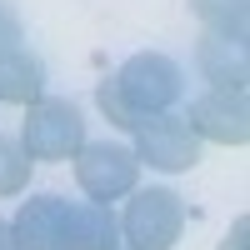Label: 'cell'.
Listing matches in <instances>:
<instances>
[{"label": "cell", "mask_w": 250, "mask_h": 250, "mask_svg": "<svg viewBox=\"0 0 250 250\" xmlns=\"http://www.w3.org/2000/svg\"><path fill=\"white\" fill-rule=\"evenodd\" d=\"M190 15L200 20L205 30H240L245 35V15H250V0H185Z\"/></svg>", "instance_id": "obj_11"}, {"label": "cell", "mask_w": 250, "mask_h": 250, "mask_svg": "<svg viewBox=\"0 0 250 250\" xmlns=\"http://www.w3.org/2000/svg\"><path fill=\"white\" fill-rule=\"evenodd\" d=\"M185 230V200L170 185H135L125 195L120 235L130 250H175Z\"/></svg>", "instance_id": "obj_1"}, {"label": "cell", "mask_w": 250, "mask_h": 250, "mask_svg": "<svg viewBox=\"0 0 250 250\" xmlns=\"http://www.w3.org/2000/svg\"><path fill=\"white\" fill-rule=\"evenodd\" d=\"M0 250H15V235H10V225L0 220Z\"/></svg>", "instance_id": "obj_16"}, {"label": "cell", "mask_w": 250, "mask_h": 250, "mask_svg": "<svg viewBox=\"0 0 250 250\" xmlns=\"http://www.w3.org/2000/svg\"><path fill=\"white\" fill-rule=\"evenodd\" d=\"M115 250H130V245H115Z\"/></svg>", "instance_id": "obj_17"}, {"label": "cell", "mask_w": 250, "mask_h": 250, "mask_svg": "<svg viewBox=\"0 0 250 250\" xmlns=\"http://www.w3.org/2000/svg\"><path fill=\"white\" fill-rule=\"evenodd\" d=\"M130 150H135L140 165H150V170L180 175V170H195L200 165V135L185 125V115L160 110V115H145V125L135 130Z\"/></svg>", "instance_id": "obj_5"}, {"label": "cell", "mask_w": 250, "mask_h": 250, "mask_svg": "<svg viewBox=\"0 0 250 250\" xmlns=\"http://www.w3.org/2000/svg\"><path fill=\"white\" fill-rule=\"evenodd\" d=\"M10 235H15V250H75L70 200H60V195L20 200V210L10 220Z\"/></svg>", "instance_id": "obj_7"}, {"label": "cell", "mask_w": 250, "mask_h": 250, "mask_svg": "<svg viewBox=\"0 0 250 250\" xmlns=\"http://www.w3.org/2000/svg\"><path fill=\"white\" fill-rule=\"evenodd\" d=\"M70 230H75V250H115V245H125L120 215L100 200H75L70 205Z\"/></svg>", "instance_id": "obj_9"}, {"label": "cell", "mask_w": 250, "mask_h": 250, "mask_svg": "<svg viewBox=\"0 0 250 250\" xmlns=\"http://www.w3.org/2000/svg\"><path fill=\"white\" fill-rule=\"evenodd\" d=\"M195 70H200V80H210V85L245 90V80H250V45H245V35L240 30H200Z\"/></svg>", "instance_id": "obj_8"}, {"label": "cell", "mask_w": 250, "mask_h": 250, "mask_svg": "<svg viewBox=\"0 0 250 250\" xmlns=\"http://www.w3.org/2000/svg\"><path fill=\"white\" fill-rule=\"evenodd\" d=\"M185 125L210 140V145H240L250 140V105H245V90H225V85H210L205 95L190 100L185 110Z\"/></svg>", "instance_id": "obj_6"}, {"label": "cell", "mask_w": 250, "mask_h": 250, "mask_svg": "<svg viewBox=\"0 0 250 250\" xmlns=\"http://www.w3.org/2000/svg\"><path fill=\"white\" fill-rule=\"evenodd\" d=\"M95 105H100V115H105V120L115 125V130H125V135H135L140 125H145V115H140V110H135V105H130L125 95H120L115 75H105V80L95 85Z\"/></svg>", "instance_id": "obj_12"}, {"label": "cell", "mask_w": 250, "mask_h": 250, "mask_svg": "<svg viewBox=\"0 0 250 250\" xmlns=\"http://www.w3.org/2000/svg\"><path fill=\"white\" fill-rule=\"evenodd\" d=\"M20 145L30 160H75V150L85 145V115L75 100L40 95L35 105H25V125H20Z\"/></svg>", "instance_id": "obj_2"}, {"label": "cell", "mask_w": 250, "mask_h": 250, "mask_svg": "<svg viewBox=\"0 0 250 250\" xmlns=\"http://www.w3.org/2000/svg\"><path fill=\"white\" fill-rule=\"evenodd\" d=\"M220 250H250V220L240 215L230 230H225V240H220Z\"/></svg>", "instance_id": "obj_15"}, {"label": "cell", "mask_w": 250, "mask_h": 250, "mask_svg": "<svg viewBox=\"0 0 250 250\" xmlns=\"http://www.w3.org/2000/svg\"><path fill=\"white\" fill-rule=\"evenodd\" d=\"M15 50H25V25H20V15L10 5H0V60Z\"/></svg>", "instance_id": "obj_14"}, {"label": "cell", "mask_w": 250, "mask_h": 250, "mask_svg": "<svg viewBox=\"0 0 250 250\" xmlns=\"http://www.w3.org/2000/svg\"><path fill=\"white\" fill-rule=\"evenodd\" d=\"M115 85H120V95L130 100L140 115H160V110H175L180 105L185 70L175 65L170 55H160V50H140V55H130L115 70Z\"/></svg>", "instance_id": "obj_4"}, {"label": "cell", "mask_w": 250, "mask_h": 250, "mask_svg": "<svg viewBox=\"0 0 250 250\" xmlns=\"http://www.w3.org/2000/svg\"><path fill=\"white\" fill-rule=\"evenodd\" d=\"M75 180L85 190V200L110 205V200H125L140 185V160L120 140H85L75 150Z\"/></svg>", "instance_id": "obj_3"}, {"label": "cell", "mask_w": 250, "mask_h": 250, "mask_svg": "<svg viewBox=\"0 0 250 250\" xmlns=\"http://www.w3.org/2000/svg\"><path fill=\"white\" fill-rule=\"evenodd\" d=\"M45 95V65L30 50H15L0 60V105H35Z\"/></svg>", "instance_id": "obj_10"}, {"label": "cell", "mask_w": 250, "mask_h": 250, "mask_svg": "<svg viewBox=\"0 0 250 250\" xmlns=\"http://www.w3.org/2000/svg\"><path fill=\"white\" fill-rule=\"evenodd\" d=\"M30 155L15 135H0V195H20L30 185Z\"/></svg>", "instance_id": "obj_13"}]
</instances>
